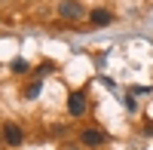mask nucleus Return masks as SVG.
<instances>
[{
  "instance_id": "f257e3e1",
  "label": "nucleus",
  "mask_w": 153,
  "mask_h": 150,
  "mask_svg": "<svg viewBox=\"0 0 153 150\" xmlns=\"http://www.w3.org/2000/svg\"><path fill=\"white\" fill-rule=\"evenodd\" d=\"M107 141V135L101 132V129H95V126H86L83 132H80V144L83 147H101Z\"/></svg>"
},
{
  "instance_id": "f03ea898",
  "label": "nucleus",
  "mask_w": 153,
  "mask_h": 150,
  "mask_svg": "<svg viewBox=\"0 0 153 150\" xmlns=\"http://www.w3.org/2000/svg\"><path fill=\"white\" fill-rule=\"evenodd\" d=\"M58 16L76 22V19L86 16V9H83V3H76V0H61V3H58Z\"/></svg>"
},
{
  "instance_id": "7ed1b4c3",
  "label": "nucleus",
  "mask_w": 153,
  "mask_h": 150,
  "mask_svg": "<svg viewBox=\"0 0 153 150\" xmlns=\"http://www.w3.org/2000/svg\"><path fill=\"white\" fill-rule=\"evenodd\" d=\"M22 141H25L22 126H16V123H3V144L6 147H19Z\"/></svg>"
},
{
  "instance_id": "20e7f679",
  "label": "nucleus",
  "mask_w": 153,
  "mask_h": 150,
  "mask_svg": "<svg viewBox=\"0 0 153 150\" xmlns=\"http://www.w3.org/2000/svg\"><path fill=\"white\" fill-rule=\"evenodd\" d=\"M86 107H89L86 92H74V95L68 98V114H71V117H83V114H86Z\"/></svg>"
},
{
  "instance_id": "39448f33",
  "label": "nucleus",
  "mask_w": 153,
  "mask_h": 150,
  "mask_svg": "<svg viewBox=\"0 0 153 150\" xmlns=\"http://www.w3.org/2000/svg\"><path fill=\"white\" fill-rule=\"evenodd\" d=\"M89 25H92V28H107V25H113V12L98 6V9L89 12Z\"/></svg>"
},
{
  "instance_id": "423d86ee",
  "label": "nucleus",
  "mask_w": 153,
  "mask_h": 150,
  "mask_svg": "<svg viewBox=\"0 0 153 150\" xmlns=\"http://www.w3.org/2000/svg\"><path fill=\"white\" fill-rule=\"evenodd\" d=\"M40 92H43V83H40V80H34L28 89H25V98H28V101H34V98L40 95Z\"/></svg>"
},
{
  "instance_id": "0eeeda50",
  "label": "nucleus",
  "mask_w": 153,
  "mask_h": 150,
  "mask_svg": "<svg viewBox=\"0 0 153 150\" xmlns=\"http://www.w3.org/2000/svg\"><path fill=\"white\" fill-rule=\"evenodd\" d=\"M46 74H52V65H40V68L34 71V77H37V80H43Z\"/></svg>"
},
{
  "instance_id": "6e6552de",
  "label": "nucleus",
  "mask_w": 153,
  "mask_h": 150,
  "mask_svg": "<svg viewBox=\"0 0 153 150\" xmlns=\"http://www.w3.org/2000/svg\"><path fill=\"white\" fill-rule=\"evenodd\" d=\"M12 71H16V74H22V71H28V61H22V58H16V61H12V65H9Z\"/></svg>"
}]
</instances>
